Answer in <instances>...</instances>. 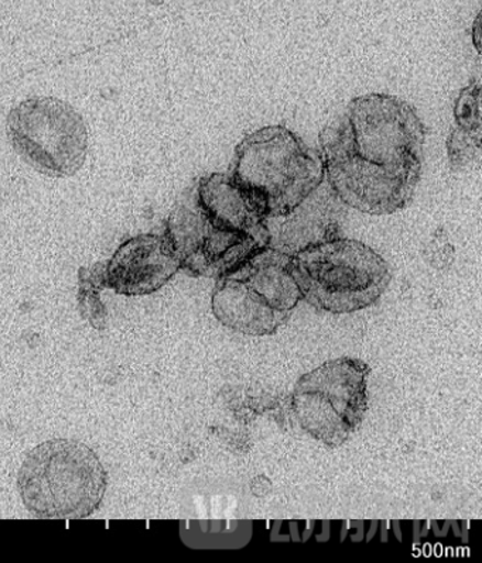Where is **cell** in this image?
Instances as JSON below:
<instances>
[{
  "label": "cell",
  "instance_id": "12",
  "mask_svg": "<svg viewBox=\"0 0 482 563\" xmlns=\"http://www.w3.org/2000/svg\"><path fill=\"white\" fill-rule=\"evenodd\" d=\"M291 258L275 249L261 247L240 268L226 277L245 283L273 310L292 313L303 296L291 273Z\"/></svg>",
  "mask_w": 482,
  "mask_h": 563
},
{
  "label": "cell",
  "instance_id": "13",
  "mask_svg": "<svg viewBox=\"0 0 482 563\" xmlns=\"http://www.w3.org/2000/svg\"><path fill=\"white\" fill-rule=\"evenodd\" d=\"M456 128L481 132V84L474 81L460 92L454 109Z\"/></svg>",
  "mask_w": 482,
  "mask_h": 563
},
{
  "label": "cell",
  "instance_id": "1",
  "mask_svg": "<svg viewBox=\"0 0 482 563\" xmlns=\"http://www.w3.org/2000/svg\"><path fill=\"white\" fill-rule=\"evenodd\" d=\"M108 475L97 453L78 441L53 440L34 448L18 475L24 507L43 520H83L106 497Z\"/></svg>",
  "mask_w": 482,
  "mask_h": 563
},
{
  "label": "cell",
  "instance_id": "11",
  "mask_svg": "<svg viewBox=\"0 0 482 563\" xmlns=\"http://www.w3.org/2000/svg\"><path fill=\"white\" fill-rule=\"evenodd\" d=\"M211 310L223 327L252 336L272 335L291 318V313L273 310L245 283L232 277L218 278Z\"/></svg>",
  "mask_w": 482,
  "mask_h": 563
},
{
  "label": "cell",
  "instance_id": "10",
  "mask_svg": "<svg viewBox=\"0 0 482 563\" xmlns=\"http://www.w3.org/2000/svg\"><path fill=\"white\" fill-rule=\"evenodd\" d=\"M198 206L216 225L260 236L267 246L263 221L267 217L265 202L243 188L230 173H213L197 184Z\"/></svg>",
  "mask_w": 482,
  "mask_h": 563
},
{
  "label": "cell",
  "instance_id": "8",
  "mask_svg": "<svg viewBox=\"0 0 482 563\" xmlns=\"http://www.w3.org/2000/svg\"><path fill=\"white\" fill-rule=\"evenodd\" d=\"M180 261L164 233H143L123 242L102 266V286L121 296H149L178 272Z\"/></svg>",
  "mask_w": 482,
  "mask_h": 563
},
{
  "label": "cell",
  "instance_id": "2",
  "mask_svg": "<svg viewBox=\"0 0 482 563\" xmlns=\"http://www.w3.org/2000/svg\"><path fill=\"white\" fill-rule=\"evenodd\" d=\"M289 268L303 300L336 316L374 306L392 280L380 253L347 238L305 249L292 256Z\"/></svg>",
  "mask_w": 482,
  "mask_h": 563
},
{
  "label": "cell",
  "instance_id": "7",
  "mask_svg": "<svg viewBox=\"0 0 482 563\" xmlns=\"http://www.w3.org/2000/svg\"><path fill=\"white\" fill-rule=\"evenodd\" d=\"M344 117L354 151L390 168L424 169L426 128L404 99L368 93L348 103Z\"/></svg>",
  "mask_w": 482,
  "mask_h": 563
},
{
  "label": "cell",
  "instance_id": "14",
  "mask_svg": "<svg viewBox=\"0 0 482 563\" xmlns=\"http://www.w3.org/2000/svg\"><path fill=\"white\" fill-rule=\"evenodd\" d=\"M481 151V132H467L456 128L447 139L451 166L460 168L474 161Z\"/></svg>",
  "mask_w": 482,
  "mask_h": 563
},
{
  "label": "cell",
  "instance_id": "5",
  "mask_svg": "<svg viewBox=\"0 0 482 563\" xmlns=\"http://www.w3.org/2000/svg\"><path fill=\"white\" fill-rule=\"evenodd\" d=\"M10 146L43 176H76L86 163L88 129L73 104L53 97L22 101L8 114Z\"/></svg>",
  "mask_w": 482,
  "mask_h": 563
},
{
  "label": "cell",
  "instance_id": "6",
  "mask_svg": "<svg viewBox=\"0 0 482 563\" xmlns=\"http://www.w3.org/2000/svg\"><path fill=\"white\" fill-rule=\"evenodd\" d=\"M370 373L365 362L341 357L302 376L291 398L302 430L327 446L344 445L364 420Z\"/></svg>",
  "mask_w": 482,
  "mask_h": 563
},
{
  "label": "cell",
  "instance_id": "9",
  "mask_svg": "<svg viewBox=\"0 0 482 563\" xmlns=\"http://www.w3.org/2000/svg\"><path fill=\"white\" fill-rule=\"evenodd\" d=\"M346 208L325 178L292 211L263 221L267 247L292 257L305 249L340 238Z\"/></svg>",
  "mask_w": 482,
  "mask_h": 563
},
{
  "label": "cell",
  "instance_id": "4",
  "mask_svg": "<svg viewBox=\"0 0 482 563\" xmlns=\"http://www.w3.org/2000/svg\"><path fill=\"white\" fill-rule=\"evenodd\" d=\"M327 183L346 207L368 216H392L414 199L421 169L390 168L365 161L354 151L344 117L320 133Z\"/></svg>",
  "mask_w": 482,
  "mask_h": 563
},
{
  "label": "cell",
  "instance_id": "3",
  "mask_svg": "<svg viewBox=\"0 0 482 563\" xmlns=\"http://www.w3.org/2000/svg\"><path fill=\"white\" fill-rule=\"evenodd\" d=\"M231 177L265 202L267 217H282L325 181L319 151L285 126L248 134L235 147Z\"/></svg>",
  "mask_w": 482,
  "mask_h": 563
}]
</instances>
